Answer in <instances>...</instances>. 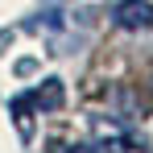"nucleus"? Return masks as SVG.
Returning a JSON list of instances; mask_svg holds the SVG:
<instances>
[{"label": "nucleus", "instance_id": "obj_1", "mask_svg": "<svg viewBox=\"0 0 153 153\" xmlns=\"http://www.w3.org/2000/svg\"><path fill=\"white\" fill-rule=\"evenodd\" d=\"M112 17H116L120 29H149L153 25V4L149 0H120Z\"/></svg>", "mask_w": 153, "mask_h": 153}, {"label": "nucleus", "instance_id": "obj_2", "mask_svg": "<svg viewBox=\"0 0 153 153\" xmlns=\"http://www.w3.org/2000/svg\"><path fill=\"white\" fill-rule=\"evenodd\" d=\"M33 103H42V108H58V103H62V87H58V79L46 83V95H42V91H33Z\"/></svg>", "mask_w": 153, "mask_h": 153}, {"label": "nucleus", "instance_id": "obj_3", "mask_svg": "<svg viewBox=\"0 0 153 153\" xmlns=\"http://www.w3.org/2000/svg\"><path fill=\"white\" fill-rule=\"evenodd\" d=\"M62 153H95L91 145H71V149H62Z\"/></svg>", "mask_w": 153, "mask_h": 153}]
</instances>
